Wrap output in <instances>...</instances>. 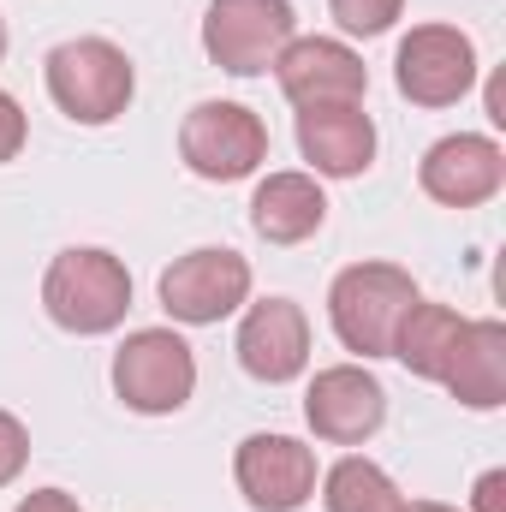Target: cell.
I'll return each mask as SVG.
<instances>
[{"mask_svg":"<svg viewBox=\"0 0 506 512\" xmlns=\"http://www.w3.org/2000/svg\"><path fill=\"white\" fill-rule=\"evenodd\" d=\"M417 280L393 262H352L340 268L334 292H328V316L346 352L358 358H393V334L417 304Z\"/></svg>","mask_w":506,"mask_h":512,"instance_id":"obj_1","label":"cell"},{"mask_svg":"<svg viewBox=\"0 0 506 512\" xmlns=\"http://www.w3.org/2000/svg\"><path fill=\"white\" fill-rule=\"evenodd\" d=\"M42 304L66 334H108L120 328L131 310V274L114 251L96 245H72L48 262L42 280Z\"/></svg>","mask_w":506,"mask_h":512,"instance_id":"obj_2","label":"cell"},{"mask_svg":"<svg viewBox=\"0 0 506 512\" xmlns=\"http://www.w3.org/2000/svg\"><path fill=\"white\" fill-rule=\"evenodd\" d=\"M131 90H137V72H131L126 48H114L108 36H78L48 54V96L78 126L120 120L131 108Z\"/></svg>","mask_w":506,"mask_h":512,"instance_id":"obj_3","label":"cell"},{"mask_svg":"<svg viewBox=\"0 0 506 512\" xmlns=\"http://www.w3.org/2000/svg\"><path fill=\"white\" fill-rule=\"evenodd\" d=\"M179 155L197 179L233 185V179H251L268 161V126L239 102H197L179 126Z\"/></svg>","mask_w":506,"mask_h":512,"instance_id":"obj_4","label":"cell"},{"mask_svg":"<svg viewBox=\"0 0 506 512\" xmlns=\"http://www.w3.org/2000/svg\"><path fill=\"white\" fill-rule=\"evenodd\" d=\"M292 0H209L203 12V54L233 72L256 78L280 60V48L292 42Z\"/></svg>","mask_w":506,"mask_h":512,"instance_id":"obj_5","label":"cell"},{"mask_svg":"<svg viewBox=\"0 0 506 512\" xmlns=\"http://www.w3.org/2000/svg\"><path fill=\"white\" fill-rule=\"evenodd\" d=\"M197 387V358L173 328H137L114 352V393L143 417H167L191 399Z\"/></svg>","mask_w":506,"mask_h":512,"instance_id":"obj_6","label":"cell"},{"mask_svg":"<svg viewBox=\"0 0 506 512\" xmlns=\"http://www.w3.org/2000/svg\"><path fill=\"white\" fill-rule=\"evenodd\" d=\"M245 298H251V262L227 245L185 251L173 268H161V310L185 328H209L233 316Z\"/></svg>","mask_w":506,"mask_h":512,"instance_id":"obj_7","label":"cell"},{"mask_svg":"<svg viewBox=\"0 0 506 512\" xmlns=\"http://www.w3.org/2000/svg\"><path fill=\"white\" fill-rule=\"evenodd\" d=\"M393 84L417 108H453L477 84V48L453 24H417L393 54Z\"/></svg>","mask_w":506,"mask_h":512,"instance_id":"obj_8","label":"cell"},{"mask_svg":"<svg viewBox=\"0 0 506 512\" xmlns=\"http://www.w3.org/2000/svg\"><path fill=\"white\" fill-rule=\"evenodd\" d=\"M274 78L292 108H340V102H364L370 90V66L328 36H292L274 60Z\"/></svg>","mask_w":506,"mask_h":512,"instance_id":"obj_9","label":"cell"},{"mask_svg":"<svg viewBox=\"0 0 506 512\" xmlns=\"http://www.w3.org/2000/svg\"><path fill=\"white\" fill-rule=\"evenodd\" d=\"M304 417H310L316 441L358 447V441H370L381 423H387V387H381L364 364L316 370V382L304 393Z\"/></svg>","mask_w":506,"mask_h":512,"instance_id":"obj_10","label":"cell"},{"mask_svg":"<svg viewBox=\"0 0 506 512\" xmlns=\"http://www.w3.org/2000/svg\"><path fill=\"white\" fill-rule=\"evenodd\" d=\"M233 477L256 512H298L316 495V453L292 435H251L239 441Z\"/></svg>","mask_w":506,"mask_h":512,"instance_id":"obj_11","label":"cell"},{"mask_svg":"<svg viewBox=\"0 0 506 512\" xmlns=\"http://www.w3.org/2000/svg\"><path fill=\"white\" fill-rule=\"evenodd\" d=\"M423 191L447 209H477L489 203L495 191L506 185V155L495 137H477V131H459V137H441L423 167H417Z\"/></svg>","mask_w":506,"mask_h":512,"instance_id":"obj_12","label":"cell"},{"mask_svg":"<svg viewBox=\"0 0 506 512\" xmlns=\"http://www.w3.org/2000/svg\"><path fill=\"white\" fill-rule=\"evenodd\" d=\"M239 364H245V376H256L268 387L304 376V364H310V322H304V310L292 298L251 304V316L239 322Z\"/></svg>","mask_w":506,"mask_h":512,"instance_id":"obj_13","label":"cell"},{"mask_svg":"<svg viewBox=\"0 0 506 512\" xmlns=\"http://www.w3.org/2000/svg\"><path fill=\"white\" fill-rule=\"evenodd\" d=\"M298 149L328 179H358L376 161V120L358 102L340 108H298Z\"/></svg>","mask_w":506,"mask_h":512,"instance_id":"obj_14","label":"cell"},{"mask_svg":"<svg viewBox=\"0 0 506 512\" xmlns=\"http://www.w3.org/2000/svg\"><path fill=\"white\" fill-rule=\"evenodd\" d=\"M328 221V197L310 173H268L251 197V227L268 245H304Z\"/></svg>","mask_w":506,"mask_h":512,"instance_id":"obj_15","label":"cell"},{"mask_svg":"<svg viewBox=\"0 0 506 512\" xmlns=\"http://www.w3.org/2000/svg\"><path fill=\"white\" fill-rule=\"evenodd\" d=\"M447 393L471 411H495L506 399V328L501 322H465L453 364H447Z\"/></svg>","mask_w":506,"mask_h":512,"instance_id":"obj_16","label":"cell"},{"mask_svg":"<svg viewBox=\"0 0 506 512\" xmlns=\"http://www.w3.org/2000/svg\"><path fill=\"white\" fill-rule=\"evenodd\" d=\"M459 334H465V316L453 310V304H411V316L399 322V334H393V358L411 370V376H423V382H441L447 376V364H453V346H459Z\"/></svg>","mask_w":506,"mask_h":512,"instance_id":"obj_17","label":"cell"},{"mask_svg":"<svg viewBox=\"0 0 506 512\" xmlns=\"http://www.w3.org/2000/svg\"><path fill=\"white\" fill-rule=\"evenodd\" d=\"M322 501H328V512H405V495L393 489V477L358 453L322 477Z\"/></svg>","mask_w":506,"mask_h":512,"instance_id":"obj_18","label":"cell"},{"mask_svg":"<svg viewBox=\"0 0 506 512\" xmlns=\"http://www.w3.org/2000/svg\"><path fill=\"white\" fill-rule=\"evenodd\" d=\"M328 6H334L340 30H352V36H381L405 12V0H328Z\"/></svg>","mask_w":506,"mask_h":512,"instance_id":"obj_19","label":"cell"},{"mask_svg":"<svg viewBox=\"0 0 506 512\" xmlns=\"http://www.w3.org/2000/svg\"><path fill=\"white\" fill-rule=\"evenodd\" d=\"M24 459H30V435H24V423L12 411H0V489L24 471Z\"/></svg>","mask_w":506,"mask_h":512,"instance_id":"obj_20","label":"cell"},{"mask_svg":"<svg viewBox=\"0 0 506 512\" xmlns=\"http://www.w3.org/2000/svg\"><path fill=\"white\" fill-rule=\"evenodd\" d=\"M24 149V108L0 90V161H12Z\"/></svg>","mask_w":506,"mask_h":512,"instance_id":"obj_21","label":"cell"},{"mask_svg":"<svg viewBox=\"0 0 506 512\" xmlns=\"http://www.w3.org/2000/svg\"><path fill=\"white\" fill-rule=\"evenodd\" d=\"M18 512H84L78 507V495H66V489H36V495H24Z\"/></svg>","mask_w":506,"mask_h":512,"instance_id":"obj_22","label":"cell"},{"mask_svg":"<svg viewBox=\"0 0 506 512\" xmlns=\"http://www.w3.org/2000/svg\"><path fill=\"white\" fill-rule=\"evenodd\" d=\"M477 512H506V471H489L477 483Z\"/></svg>","mask_w":506,"mask_h":512,"instance_id":"obj_23","label":"cell"},{"mask_svg":"<svg viewBox=\"0 0 506 512\" xmlns=\"http://www.w3.org/2000/svg\"><path fill=\"white\" fill-rule=\"evenodd\" d=\"M405 512H453V507H441V501H411Z\"/></svg>","mask_w":506,"mask_h":512,"instance_id":"obj_24","label":"cell"},{"mask_svg":"<svg viewBox=\"0 0 506 512\" xmlns=\"http://www.w3.org/2000/svg\"><path fill=\"white\" fill-rule=\"evenodd\" d=\"M0 60H6V18H0Z\"/></svg>","mask_w":506,"mask_h":512,"instance_id":"obj_25","label":"cell"}]
</instances>
